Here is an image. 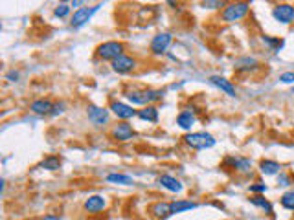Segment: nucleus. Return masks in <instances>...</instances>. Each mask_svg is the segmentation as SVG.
<instances>
[{"label":"nucleus","instance_id":"5","mask_svg":"<svg viewBox=\"0 0 294 220\" xmlns=\"http://www.w3.org/2000/svg\"><path fill=\"white\" fill-rule=\"evenodd\" d=\"M99 7H101V4H96V6H92V7H79L76 13L72 15V19H70V26L72 28H81V26H85L87 22L90 21L92 19V15L98 11Z\"/></svg>","mask_w":294,"mask_h":220},{"label":"nucleus","instance_id":"8","mask_svg":"<svg viewBox=\"0 0 294 220\" xmlns=\"http://www.w3.org/2000/svg\"><path fill=\"white\" fill-rule=\"evenodd\" d=\"M274 19L281 24H291L294 21V6L291 4H278V6L272 9Z\"/></svg>","mask_w":294,"mask_h":220},{"label":"nucleus","instance_id":"26","mask_svg":"<svg viewBox=\"0 0 294 220\" xmlns=\"http://www.w3.org/2000/svg\"><path fill=\"white\" fill-rule=\"evenodd\" d=\"M280 204L285 209H289V211H294V189H291V191H287L283 196L280 198Z\"/></svg>","mask_w":294,"mask_h":220},{"label":"nucleus","instance_id":"15","mask_svg":"<svg viewBox=\"0 0 294 220\" xmlns=\"http://www.w3.org/2000/svg\"><path fill=\"white\" fill-rule=\"evenodd\" d=\"M149 213L156 217V219H168L169 215H171V204L168 202H156L153 206L149 207Z\"/></svg>","mask_w":294,"mask_h":220},{"label":"nucleus","instance_id":"16","mask_svg":"<svg viewBox=\"0 0 294 220\" xmlns=\"http://www.w3.org/2000/svg\"><path fill=\"white\" fill-rule=\"evenodd\" d=\"M158 182H160L162 187H166V189L171 192H180L184 189L182 184L176 178H173V176H169V174H162L160 178H158Z\"/></svg>","mask_w":294,"mask_h":220},{"label":"nucleus","instance_id":"9","mask_svg":"<svg viewBox=\"0 0 294 220\" xmlns=\"http://www.w3.org/2000/svg\"><path fill=\"white\" fill-rule=\"evenodd\" d=\"M171 35L169 33H158L153 37V41H151V52L154 55H162L168 52V48L171 46Z\"/></svg>","mask_w":294,"mask_h":220},{"label":"nucleus","instance_id":"10","mask_svg":"<svg viewBox=\"0 0 294 220\" xmlns=\"http://www.w3.org/2000/svg\"><path fill=\"white\" fill-rule=\"evenodd\" d=\"M111 110L114 112V116L119 117V119H131V117L138 116V112H136L131 105L121 103V101H112Z\"/></svg>","mask_w":294,"mask_h":220},{"label":"nucleus","instance_id":"14","mask_svg":"<svg viewBox=\"0 0 294 220\" xmlns=\"http://www.w3.org/2000/svg\"><path fill=\"white\" fill-rule=\"evenodd\" d=\"M210 81L213 86H217L221 92H224V94H228L230 97H235V88H234V84H232L226 77H221V76H213L210 77Z\"/></svg>","mask_w":294,"mask_h":220},{"label":"nucleus","instance_id":"6","mask_svg":"<svg viewBox=\"0 0 294 220\" xmlns=\"http://www.w3.org/2000/svg\"><path fill=\"white\" fill-rule=\"evenodd\" d=\"M111 136H112L114 141L125 143V141H129V139H133L134 131H133V127L127 123V121H121V123H116L114 127H112Z\"/></svg>","mask_w":294,"mask_h":220},{"label":"nucleus","instance_id":"19","mask_svg":"<svg viewBox=\"0 0 294 220\" xmlns=\"http://www.w3.org/2000/svg\"><path fill=\"white\" fill-rule=\"evenodd\" d=\"M138 117L144 119V121H149V123H156L158 121V109L149 105V107H144L142 110H138Z\"/></svg>","mask_w":294,"mask_h":220},{"label":"nucleus","instance_id":"33","mask_svg":"<svg viewBox=\"0 0 294 220\" xmlns=\"http://www.w3.org/2000/svg\"><path fill=\"white\" fill-rule=\"evenodd\" d=\"M42 220H61V219H59V217H56V215H46V217H44Z\"/></svg>","mask_w":294,"mask_h":220},{"label":"nucleus","instance_id":"18","mask_svg":"<svg viewBox=\"0 0 294 220\" xmlns=\"http://www.w3.org/2000/svg\"><path fill=\"white\" fill-rule=\"evenodd\" d=\"M281 169V165L274 160H261L259 162V172L265 174V176H272V174H278Z\"/></svg>","mask_w":294,"mask_h":220},{"label":"nucleus","instance_id":"34","mask_svg":"<svg viewBox=\"0 0 294 220\" xmlns=\"http://www.w3.org/2000/svg\"><path fill=\"white\" fill-rule=\"evenodd\" d=\"M70 6H72V7H77V6H83V2H79V0H76V2H72Z\"/></svg>","mask_w":294,"mask_h":220},{"label":"nucleus","instance_id":"17","mask_svg":"<svg viewBox=\"0 0 294 220\" xmlns=\"http://www.w3.org/2000/svg\"><path fill=\"white\" fill-rule=\"evenodd\" d=\"M29 110L39 114V116H44V114H52L54 105H52V101H48V99H37V101H33V103L29 105Z\"/></svg>","mask_w":294,"mask_h":220},{"label":"nucleus","instance_id":"12","mask_svg":"<svg viewBox=\"0 0 294 220\" xmlns=\"http://www.w3.org/2000/svg\"><path fill=\"white\" fill-rule=\"evenodd\" d=\"M224 164L230 165L232 169H235L237 172H250L252 171V162L248 158H241V156H228L224 160Z\"/></svg>","mask_w":294,"mask_h":220},{"label":"nucleus","instance_id":"7","mask_svg":"<svg viewBox=\"0 0 294 220\" xmlns=\"http://www.w3.org/2000/svg\"><path fill=\"white\" fill-rule=\"evenodd\" d=\"M87 116H88V119H90L92 125H96V127H103V125L109 121V110L103 109V107L88 105V109H87Z\"/></svg>","mask_w":294,"mask_h":220},{"label":"nucleus","instance_id":"20","mask_svg":"<svg viewBox=\"0 0 294 220\" xmlns=\"http://www.w3.org/2000/svg\"><path fill=\"white\" fill-rule=\"evenodd\" d=\"M197 204L191 202V200H178V202H171V215L176 213H184V211H191L195 209Z\"/></svg>","mask_w":294,"mask_h":220},{"label":"nucleus","instance_id":"21","mask_svg":"<svg viewBox=\"0 0 294 220\" xmlns=\"http://www.w3.org/2000/svg\"><path fill=\"white\" fill-rule=\"evenodd\" d=\"M176 123H178V127H180V129H184V131H189V129L195 125V116H193L191 112H180V114H178V117H176Z\"/></svg>","mask_w":294,"mask_h":220},{"label":"nucleus","instance_id":"2","mask_svg":"<svg viewBox=\"0 0 294 220\" xmlns=\"http://www.w3.org/2000/svg\"><path fill=\"white\" fill-rule=\"evenodd\" d=\"M164 92L162 90H133L127 94V99L133 105H142V107H149L153 101L162 99Z\"/></svg>","mask_w":294,"mask_h":220},{"label":"nucleus","instance_id":"3","mask_svg":"<svg viewBox=\"0 0 294 220\" xmlns=\"http://www.w3.org/2000/svg\"><path fill=\"white\" fill-rule=\"evenodd\" d=\"M250 9V4L248 2H232V4H226L221 13V19L224 22H237L241 19H245L246 13Z\"/></svg>","mask_w":294,"mask_h":220},{"label":"nucleus","instance_id":"27","mask_svg":"<svg viewBox=\"0 0 294 220\" xmlns=\"http://www.w3.org/2000/svg\"><path fill=\"white\" fill-rule=\"evenodd\" d=\"M68 13H70V6H68V4H59V6L54 9V15H56V17H59V19L68 17Z\"/></svg>","mask_w":294,"mask_h":220},{"label":"nucleus","instance_id":"4","mask_svg":"<svg viewBox=\"0 0 294 220\" xmlns=\"http://www.w3.org/2000/svg\"><path fill=\"white\" fill-rule=\"evenodd\" d=\"M119 55H123V44L118 41H109L98 46V57L103 61H116Z\"/></svg>","mask_w":294,"mask_h":220},{"label":"nucleus","instance_id":"30","mask_svg":"<svg viewBox=\"0 0 294 220\" xmlns=\"http://www.w3.org/2000/svg\"><path fill=\"white\" fill-rule=\"evenodd\" d=\"M203 6L208 7V9H215V7H223L224 4H223V2H219V0H215V2L208 0V2H203Z\"/></svg>","mask_w":294,"mask_h":220},{"label":"nucleus","instance_id":"1","mask_svg":"<svg viewBox=\"0 0 294 220\" xmlns=\"http://www.w3.org/2000/svg\"><path fill=\"white\" fill-rule=\"evenodd\" d=\"M184 143L195 149V151H204V149H211L215 145V138L210 132H189L184 136Z\"/></svg>","mask_w":294,"mask_h":220},{"label":"nucleus","instance_id":"13","mask_svg":"<svg viewBox=\"0 0 294 220\" xmlns=\"http://www.w3.org/2000/svg\"><path fill=\"white\" fill-rule=\"evenodd\" d=\"M107 207V202L103 196H98V194H94L90 198L85 200L83 204V209L85 211H88V213H99V211H103Z\"/></svg>","mask_w":294,"mask_h":220},{"label":"nucleus","instance_id":"22","mask_svg":"<svg viewBox=\"0 0 294 220\" xmlns=\"http://www.w3.org/2000/svg\"><path fill=\"white\" fill-rule=\"evenodd\" d=\"M39 167H41V169H46V171H57V169L61 167V160L57 158V156H46V158L39 164Z\"/></svg>","mask_w":294,"mask_h":220},{"label":"nucleus","instance_id":"32","mask_svg":"<svg viewBox=\"0 0 294 220\" xmlns=\"http://www.w3.org/2000/svg\"><path fill=\"white\" fill-rule=\"evenodd\" d=\"M64 112V103H56L54 105V110H52V116H59Z\"/></svg>","mask_w":294,"mask_h":220},{"label":"nucleus","instance_id":"31","mask_svg":"<svg viewBox=\"0 0 294 220\" xmlns=\"http://www.w3.org/2000/svg\"><path fill=\"white\" fill-rule=\"evenodd\" d=\"M248 189H250V192H265L266 186L265 184H254V186H250Z\"/></svg>","mask_w":294,"mask_h":220},{"label":"nucleus","instance_id":"11","mask_svg":"<svg viewBox=\"0 0 294 220\" xmlns=\"http://www.w3.org/2000/svg\"><path fill=\"white\" fill-rule=\"evenodd\" d=\"M111 66L114 72H118V74H127V72H131V70H134V66H136V61H134L133 57H129V55H119L116 61L111 62Z\"/></svg>","mask_w":294,"mask_h":220},{"label":"nucleus","instance_id":"29","mask_svg":"<svg viewBox=\"0 0 294 220\" xmlns=\"http://www.w3.org/2000/svg\"><path fill=\"white\" fill-rule=\"evenodd\" d=\"M280 81L285 82V84H293L294 82V72H285V74H281Z\"/></svg>","mask_w":294,"mask_h":220},{"label":"nucleus","instance_id":"28","mask_svg":"<svg viewBox=\"0 0 294 220\" xmlns=\"http://www.w3.org/2000/svg\"><path fill=\"white\" fill-rule=\"evenodd\" d=\"M263 41L266 42V44H270L274 48V52H280L281 48H283V41H280V39H270V37H263Z\"/></svg>","mask_w":294,"mask_h":220},{"label":"nucleus","instance_id":"25","mask_svg":"<svg viewBox=\"0 0 294 220\" xmlns=\"http://www.w3.org/2000/svg\"><path fill=\"white\" fill-rule=\"evenodd\" d=\"M250 202H252L256 207H261L266 213H272V204L266 198H263V196H254V198H250Z\"/></svg>","mask_w":294,"mask_h":220},{"label":"nucleus","instance_id":"24","mask_svg":"<svg viewBox=\"0 0 294 220\" xmlns=\"http://www.w3.org/2000/svg\"><path fill=\"white\" fill-rule=\"evenodd\" d=\"M107 182H111V184H121V186H131V184H133V178L127 176V174H109V176H107Z\"/></svg>","mask_w":294,"mask_h":220},{"label":"nucleus","instance_id":"23","mask_svg":"<svg viewBox=\"0 0 294 220\" xmlns=\"http://www.w3.org/2000/svg\"><path fill=\"white\" fill-rule=\"evenodd\" d=\"M258 66V61L256 59H248V57H245V59H239V61H235V70H239V72H245V70H252Z\"/></svg>","mask_w":294,"mask_h":220}]
</instances>
